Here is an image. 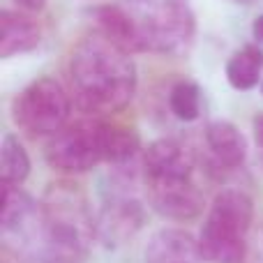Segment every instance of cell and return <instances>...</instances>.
<instances>
[{
	"label": "cell",
	"instance_id": "6da1fadb",
	"mask_svg": "<svg viewBox=\"0 0 263 263\" xmlns=\"http://www.w3.org/2000/svg\"><path fill=\"white\" fill-rule=\"evenodd\" d=\"M74 102L90 116L118 114L136 92V65L102 32L83 37L69 60Z\"/></svg>",
	"mask_w": 263,
	"mask_h": 263
},
{
	"label": "cell",
	"instance_id": "7a4b0ae2",
	"mask_svg": "<svg viewBox=\"0 0 263 263\" xmlns=\"http://www.w3.org/2000/svg\"><path fill=\"white\" fill-rule=\"evenodd\" d=\"M37 254L55 263H79L97 236V219L77 185L55 182L46 190L40 205Z\"/></svg>",
	"mask_w": 263,
	"mask_h": 263
},
{
	"label": "cell",
	"instance_id": "3957f363",
	"mask_svg": "<svg viewBox=\"0 0 263 263\" xmlns=\"http://www.w3.org/2000/svg\"><path fill=\"white\" fill-rule=\"evenodd\" d=\"M254 222V203L240 190H224L213 199L199 242L205 263H242L247 233Z\"/></svg>",
	"mask_w": 263,
	"mask_h": 263
},
{
	"label": "cell",
	"instance_id": "277c9868",
	"mask_svg": "<svg viewBox=\"0 0 263 263\" xmlns=\"http://www.w3.org/2000/svg\"><path fill=\"white\" fill-rule=\"evenodd\" d=\"M69 114L72 100L67 90L51 77L28 83L12 104L14 125L30 139L55 136L63 127H67Z\"/></svg>",
	"mask_w": 263,
	"mask_h": 263
},
{
	"label": "cell",
	"instance_id": "5b68a950",
	"mask_svg": "<svg viewBox=\"0 0 263 263\" xmlns=\"http://www.w3.org/2000/svg\"><path fill=\"white\" fill-rule=\"evenodd\" d=\"M145 51L180 53L194 37V14L185 0H141L139 14Z\"/></svg>",
	"mask_w": 263,
	"mask_h": 263
},
{
	"label": "cell",
	"instance_id": "8992f818",
	"mask_svg": "<svg viewBox=\"0 0 263 263\" xmlns=\"http://www.w3.org/2000/svg\"><path fill=\"white\" fill-rule=\"evenodd\" d=\"M44 159L53 171L79 176L104 162L102 155V120H79L63 127L46 143Z\"/></svg>",
	"mask_w": 263,
	"mask_h": 263
},
{
	"label": "cell",
	"instance_id": "52a82bcc",
	"mask_svg": "<svg viewBox=\"0 0 263 263\" xmlns=\"http://www.w3.org/2000/svg\"><path fill=\"white\" fill-rule=\"evenodd\" d=\"M145 192L150 208L173 222H190L203 213V192L192 178H145Z\"/></svg>",
	"mask_w": 263,
	"mask_h": 263
},
{
	"label": "cell",
	"instance_id": "ba28073f",
	"mask_svg": "<svg viewBox=\"0 0 263 263\" xmlns=\"http://www.w3.org/2000/svg\"><path fill=\"white\" fill-rule=\"evenodd\" d=\"M145 224V210L132 196H114L97 217V238L109 247L132 240Z\"/></svg>",
	"mask_w": 263,
	"mask_h": 263
},
{
	"label": "cell",
	"instance_id": "9c48e42d",
	"mask_svg": "<svg viewBox=\"0 0 263 263\" xmlns=\"http://www.w3.org/2000/svg\"><path fill=\"white\" fill-rule=\"evenodd\" d=\"M145 178H192L196 155L180 139H157L143 150Z\"/></svg>",
	"mask_w": 263,
	"mask_h": 263
},
{
	"label": "cell",
	"instance_id": "30bf717a",
	"mask_svg": "<svg viewBox=\"0 0 263 263\" xmlns=\"http://www.w3.org/2000/svg\"><path fill=\"white\" fill-rule=\"evenodd\" d=\"M143 263H205L199 238L185 229H159L143 250Z\"/></svg>",
	"mask_w": 263,
	"mask_h": 263
},
{
	"label": "cell",
	"instance_id": "8fae6325",
	"mask_svg": "<svg viewBox=\"0 0 263 263\" xmlns=\"http://www.w3.org/2000/svg\"><path fill=\"white\" fill-rule=\"evenodd\" d=\"M95 23H97V32H102L106 40H111L116 46H120L127 53L145 51L139 18L127 9L116 7V5L100 7L95 9Z\"/></svg>",
	"mask_w": 263,
	"mask_h": 263
},
{
	"label": "cell",
	"instance_id": "7c38bea8",
	"mask_svg": "<svg viewBox=\"0 0 263 263\" xmlns=\"http://www.w3.org/2000/svg\"><path fill=\"white\" fill-rule=\"evenodd\" d=\"M42 42V28L32 16L21 12H0V58L30 53Z\"/></svg>",
	"mask_w": 263,
	"mask_h": 263
},
{
	"label": "cell",
	"instance_id": "4fadbf2b",
	"mask_svg": "<svg viewBox=\"0 0 263 263\" xmlns=\"http://www.w3.org/2000/svg\"><path fill=\"white\" fill-rule=\"evenodd\" d=\"M205 145L213 159L224 168H240L247 159V139L229 120H213L205 125Z\"/></svg>",
	"mask_w": 263,
	"mask_h": 263
},
{
	"label": "cell",
	"instance_id": "5bb4252c",
	"mask_svg": "<svg viewBox=\"0 0 263 263\" xmlns=\"http://www.w3.org/2000/svg\"><path fill=\"white\" fill-rule=\"evenodd\" d=\"M263 72V51L256 44L238 49L227 63V81L236 90H252Z\"/></svg>",
	"mask_w": 263,
	"mask_h": 263
},
{
	"label": "cell",
	"instance_id": "9a60e30c",
	"mask_svg": "<svg viewBox=\"0 0 263 263\" xmlns=\"http://www.w3.org/2000/svg\"><path fill=\"white\" fill-rule=\"evenodd\" d=\"M141 150V139L134 129L102 123V155L106 164L125 166Z\"/></svg>",
	"mask_w": 263,
	"mask_h": 263
},
{
	"label": "cell",
	"instance_id": "2e32d148",
	"mask_svg": "<svg viewBox=\"0 0 263 263\" xmlns=\"http://www.w3.org/2000/svg\"><path fill=\"white\" fill-rule=\"evenodd\" d=\"M28 176H30V157L26 148L14 134H5L0 145V180L3 185L21 187Z\"/></svg>",
	"mask_w": 263,
	"mask_h": 263
},
{
	"label": "cell",
	"instance_id": "e0dca14e",
	"mask_svg": "<svg viewBox=\"0 0 263 263\" xmlns=\"http://www.w3.org/2000/svg\"><path fill=\"white\" fill-rule=\"evenodd\" d=\"M168 106L171 114L182 123H194L201 116V88L199 83L182 79L168 92Z\"/></svg>",
	"mask_w": 263,
	"mask_h": 263
},
{
	"label": "cell",
	"instance_id": "ac0fdd59",
	"mask_svg": "<svg viewBox=\"0 0 263 263\" xmlns=\"http://www.w3.org/2000/svg\"><path fill=\"white\" fill-rule=\"evenodd\" d=\"M12 3L23 12H42L49 0H12Z\"/></svg>",
	"mask_w": 263,
	"mask_h": 263
},
{
	"label": "cell",
	"instance_id": "d6986e66",
	"mask_svg": "<svg viewBox=\"0 0 263 263\" xmlns=\"http://www.w3.org/2000/svg\"><path fill=\"white\" fill-rule=\"evenodd\" d=\"M252 35H254L256 42H261L263 44V14L254 18V23H252Z\"/></svg>",
	"mask_w": 263,
	"mask_h": 263
},
{
	"label": "cell",
	"instance_id": "ffe728a7",
	"mask_svg": "<svg viewBox=\"0 0 263 263\" xmlns=\"http://www.w3.org/2000/svg\"><path fill=\"white\" fill-rule=\"evenodd\" d=\"M254 139H256V143L263 148V114L256 116V120H254Z\"/></svg>",
	"mask_w": 263,
	"mask_h": 263
},
{
	"label": "cell",
	"instance_id": "44dd1931",
	"mask_svg": "<svg viewBox=\"0 0 263 263\" xmlns=\"http://www.w3.org/2000/svg\"><path fill=\"white\" fill-rule=\"evenodd\" d=\"M238 3H245V5H250V3H252V0H238Z\"/></svg>",
	"mask_w": 263,
	"mask_h": 263
}]
</instances>
